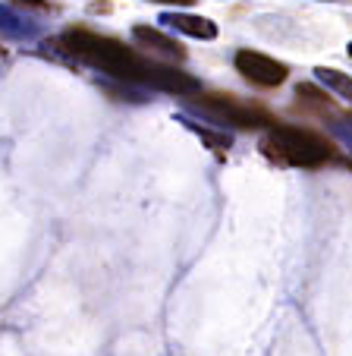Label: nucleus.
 <instances>
[{
  "instance_id": "nucleus-1",
  "label": "nucleus",
  "mask_w": 352,
  "mask_h": 356,
  "mask_svg": "<svg viewBox=\"0 0 352 356\" xmlns=\"http://www.w3.org/2000/svg\"><path fill=\"white\" fill-rule=\"evenodd\" d=\"M53 47H60L63 54L76 57V60L88 63L94 70H104V73L117 76V79L126 82L145 79L148 57H142L139 51L126 47L120 38H110V35L92 32V29H67L60 38L53 41Z\"/></svg>"
},
{
  "instance_id": "nucleus-2",
  "label": "nucleus",
  "mask_w": 352,
  "mask_h": 356,
  "mask_svg": "<svg viewBox=\"0 0 352 356\" xmlns=\"http://www.w3.org/2000/svg\"><path fill=\"white\" fill-rule=\"evenodd\" d=\"M261 152L271 161L286 164V168H321L333 158L337 145L327 136L315 133L305 127H292V123H274L267 136L261 139Z\"/></svg>"
},
{
  "instance_id": "nucleus-3",
  "label": "nucleus",
  "mask_w": 352,
  "mask_h": 356,
  "mask_svg": "<svg viewBox=\"0 0 352 356\" xmlns=\"http://www.w3.org/2000/svg\"><path fill=\"white\" fill-rule=\"evenodd\" d=\"M199 108L208 111L211 117H217V120L240 127V129H258V127H274V123H277L265 108L246 104V101H240L236 95H224V92L199 95Z\"/></svg>"
},
{
  "instance_id": "nucleus-4",
  "label": "nucleus",
  "mask_w": 352,
  "mask_h": 356,
  "mask_svg": "<svg viewBox=\"0 0 352 356\" xmlns=\"http://www.w3.org/2000/svg\"><path fill=\"white\" fill-rule=\"evenodd\" d=\"M233 67H236V73H242V79H249L252 86H261V88H277L290 76L286 63L274 60L267 54H258V51H249V47L246 51H236Z\"/></svg>"
},
{
  "instance_id": "nucleus-5",
  "label": "nucleus",
  "mask_w": 352,
  "mask_h": 356,
  "mask_svg": "<svg viewBox=\"0 0 352 356\" xmlns=\"http://www.w3.org/2000/svg\"><path fill=\"white\" fill-rule=\"evenodd\" d=\"M142 82L151 86V88H158V92L176 95V98H186V95H199L201 92V82L195 79V76L183 73V70H176V67H167V63H158L154 57L148 60L145 79Z\"/></svg>"
},
{
  "instance_id": "nucleus-6",
  "label": "nucleus",
  "mask_w": 352,
  "mask_h": 356,
  "mask_svg": "<svg viewBox=\"0 0 352 356\" xmlns=\"http://www.w3.org/2000/svg\"><path fill=\"white\" fill-rule=\"evenodd\" d=\"M133 41L139 47H148V51H154V54L167 57V60H186V51H183L173 38H167L164 32H158V29H151V26H135Z\"/></svg>"
},
{
  "instance_id": "nucleus-7",
  "label": "nucleus",
  "mask_w": 352,
  "mask_h": 356,
  "mask_svg": "<svg viewBox=\"0 0 352 356\" xmlns=\"http://www.w3.org/2000/svg\"><path fill=\"white\" fill-rule=\"evenodd\" d=\"M160 22H170L176 32L192 35V38H217V26L205 16H192V13H167Z\"/></svg>"
},
{
  "instance_id": "nucleus-8",
  "label": "nucleus",
  "mask_w": 352,
  "mask_h": 356,
  "mask_svg": "<svg viewBox=\"0 0 352 356\" xmlns=\"http://www.w3.org/2000/svg\"><path fill=\"white\" fill-rule=\"evenodd\" d=\"M315 73H318V79L324 82L327 88H333L340 98H349L352 101V76L340 73V70H330V67H318Z\"/></svg>"
},
{
  "instance_id": "nucleus-9",
  "label": "nucleus",
  "mask_w": 352,
  "mask_h": 356,
  "mask_svg": "<svg viewBox=\"0 0 352 356\" xmlns=\"http://www.w3.org/2000/svg\"><path fill=\"white\" fill-rule=\"evenodd\" d=\"M186 127L192 129V133H199L201 139H205L208 145H211L214 152H217V155H226V152H230L233 139H230L226 133H214V129H205V127H199V123H192V120H186Z\"/></svg>"
},
{
  "instance_id": "nucleus-10",
  "label": "nucleus",
  "mask_w": 352,
  "mask_h": 356,
  "mask_svg": "<svg viewBox=\"0 0 352 356\" xmlns=\"http://www.w3.org/2000/svg\"><path fill=\"white\" fill-rule=\"evenodd\" d=\"M13 3H19V7H35V10H47V7H51L47 0H13Z\"/></svg>"
},
{
  "instance_id": "nucleus-11",
  "label": "nucleus",
  "mask_w": 352,
  "mask_h": 356,
  "mask_svg": "<svg viewBox=\"0 0 352 356\" xmlns=\"http://www.w3.org/2000/svg\"><path fill=\"white\" fill-rule=\"evenodd\" d=\"M154 3H173V7H189L195 0H154Z\"/></svg>"
},
{
  "instance_id": "nucleus-12",
  "label": "nucleus",
  "mask_w": 352,
  "mask_h": 356,
  "mask_svg": "<svg viewBox=\"0 0 352 356\" xmlns=\"http://www.w3.org/2000/svg\"><path fill=\"white\" fill-rule=\"evenodd\" d=\"M349 57H352V41H349Z\"/></svg>"
},
{
  "instance_id": "nucleus-13",
  "label": "nucleus",
  "mask_w": 352,
  "mask_h": 356,
  "mask_svg": "<svg viewBox=\"0 0 352 356\" xmlns=\"http://www.w3.org/2000/svg\"><path fill=\"white\" fill-rule=\"evenodd\" d=\"M0 54H3V47H0Z\"/></svg>"
}]
</instances>
